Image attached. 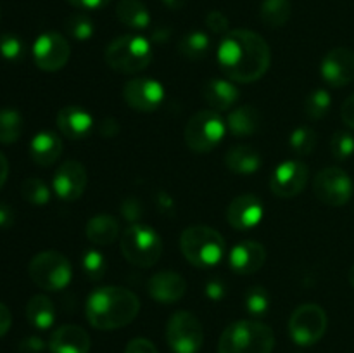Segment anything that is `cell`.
<instances>
[{"instance_id": "ee69618b", "label": "cell", "mask_w": 354, "mask_h": 353, "mask_svg": "<svg viewBox=\"0 0 354 353\" xmlns=\"http://www.w3.org/2000/svg\"><path fill=\"white\" fill-rule=\"evenodd\" d=\"M97 132L100 137L113 138L120 134V123L114 118H104L99 125H97Z\"/></svg>"}, {"instance_id": "484cf974", "label": "cell", "mask_w": 354, "mask_h": 353, "mask_svg": "<svg viewBox=\"0 0 354 353\" xmlns=\"http://www.w3.org/2000/svg\"><path fill=\"white\" fill-rule=\"evenodd\" d=\"M263 158L252 145H235L225 154V165L237 175H252L261 168Z\"/></svg>"}, {"instance_id": "f1b7e54d", "label": "cell", "mask_w": 354, "mask_h": 353, "mask_svg": "<svg viewBox=\"0 0 354 353\" xmlns=\"http://www.w3.org/2000/svg\"><path fill=\"white\" fill-rule=\"evenodd\" d=\"M292 3L290 0H263L259 17L268 28H280L290 19Z\"/></svg>"}, {"instance_id": "52a82bcc", "label": "cell", "mask_w": 354, "mask_h": 353, "mask_svg": "<svg viewBox=\"0 0 354 353\" xmlns=\"http://www.w3.org/2000/svg\"><path fill=\"white\" fill-rule=\"evenodd\" d=\"M227 134V121L218 111L203 109L189 118L185 125V144L194 152H211Z\"/></svg>"}, {"instance_id": "2e32d148", "label": "cell", "mask_w": 354, "mask_h": 353, "mask_svg": "<svg viewBox=\"0 0 354 353\" xmlns=\"http://www.w3.org/2000/svg\"><path fill=\"white\" fill-rule=\"evenodd\" d=\"M322 78L330 87H346L354 80V51L335 47L325 54L320 66Z\"/></svg>"}, {"instance_id": "30bf717a", "label": "cell", "mask_w": 354, "mask_h": 353, "mask_svg": "<svg viewBox=\"0 0 354 353\" xmlns=\"http://www.w3.org/2000/svg\"><path fill=\"white\" fill-rule=\"evenodd\" d=\"M327 314L317 303H304L289 318V334L299 346H311L324 338L327 331Z\"/></svg>"}, {"instance_id": "60d3db41", "label": "cell", "mask_w": 354, "mask_h": 353, "mask_svg": "<svg viewBox=\"0 0 354 353\" xmlns=\"http://www.w3.org/2000/svg\"><path fill=\"white\" fill-rule=\"evenodd\" d=\"M206 26L211 33L214 35H227L230 30V23H228V17L225 16L221 10H209L206 14Z\"/></svg>"}, {"instance_id": "c3c4849f", "label": "cell", "mask_w": 354, "mask_h": 353, "mask_svg": "<svg viewBox=\"0 0 354 353\" xmlns=\"http://www.w3.org/2000/svg\"><path fill=\"white\" fill-rule=\"evenodd\" d=\"M71 6L78 7V9H86V10H92V9H100V7L107 6L111 0H68Z\"/></svg>"}, {"instance_id": "5bb4252c", "label": "cell", "mask_w": 354, "mask_h": 353, "mask_svg": "<svg viewBox=\"0 0 354 353\" xmlns=\"http://www.w3.org/2000/svg\"><path fill=\"white\" fill-rule=\"evenodd\" d=\"M308 179H310L308 166L297 159H289V161H282L273 170L270 189L275 196L287 199V197H294L303 192Z\"/></svg>"}, {"instance_id": "7a4b0ae2", "label": "cell", "mask_w": 354, "mask_h": 353, "mask_svg": "<svg viewBox=\"0 0 354 353\" xmlns=\"http://www.w3.org/2000/svg\"><path fill=\"white\" fill-rule=\"evenodd\" d=\"M140 311V300L133 291L121 286H102L92 291L85 303L90 325L99 331H114L128 325Z\"/></svg>"}, {"instance_id": "9a60e30c", "label": "cell", "mask_w": 354, "mask_h": 353, "mask_svg": "<svg viewBox=\"0 0 354 353\" xmlns=\"http://www.w3.org/2000/svg\"><path fill=\"white\" fill-rule=\"evenodd\" d=\"M88 183L86 168L80 161L69 159L64 161L54 173L52 187L59 199L62 201H76L83 196Z\"/></svg>"}, {"instance_id": "d590c367", "label": "cell", "mask_w": 354, "mask_h": 353, "mask_svg": "<svg viewBox=\"0 0 354 353\" xmlns=\"http://www.w3.org/2000/svg\"><path fill=\"white\" fill-rule=\"evenodd\" d=\"M317 132L310 127H299L290 134L289 144L292 151L299 156H308L317 147Z\"/></svg>"}, {"instance_id": "f6af8a7d", "label": "cell", "mask_w": 354, "mask_h": 353, "mask_svg": "<svg viewBox=\"0 0 354 353\" xmlns=\"http://www.w3.org/2000/svg\"><path fill=\"white\" fill-rule=\"evenodd\" d=\"M45 350L44 339L38 336H30L19 343V353H41Z\"/></svg>"}, {"instance_id": "5b68a950", "label": "cell", "mask_w": 354, "mask_h": 353, "mask_svg": "<svg viewBox=\"0 0 354 353\" xmlns=\"http://www.w3.org/2000/svg\"><path fill=\"white\" fill-rule=\"evenodd\" d=\"M107 66L118 73L135 75L151 64L152 47L147 38L140 35H123L111 42L104 52Z\"/></svg>"}, {"instance_id": "db71d44e", "label": "cell", "mask_w": 354, "mask_h": 353, "mask_svg": "<svg viewBox=\"0 0 354 353\" xmlns=\"http://www.w3.org/2000/svg\"><path fill=\"white\" fill-rule=\"evenodd\" d=\"M161 2L165 3V6L168 7V9L180 10V9H183V6H185V3H187V0H161Z\"/></svg>"}, {"instance_id": "ffe728a7", "label": "cell", "mask_w": 354, "mask_h": 353, "mask_svg": "<svg viewBox=\"0 0 354 353\" xmlns=\"http://www.w3.org/2000/svg\"><path fill=\"white\" fill-rule=\"evenodd\" d=\"M57 128L71 141L88 137L95 128L93 116L82 106H64L57 113Z\"/></svg>"}, {"instance_id": "6da1fadb", "label": "cell", "mask_w": 354, "mask_h": 353, "mask_svg": "<svg viewBox=\"0 0 354 353\" xmlns=\"http://www.w3.org/2000/svg\"><path fill=\"white\" fill-rule=\"evenodd\" d=\"M221 71L234 83H252L265 76L272 62L270 45L251 30L228 31L218 45Z\"/></svg>"}, {"instance_id": "f907efd6", "label": "cell", "mask_w": 354, "mask_h": 353, "mask_svg": "<svg viewBox=\"0 0 354 353\" xmlns=\"http://www.w3.org/2000/svg\"><path fill=\"white\" fill-rule=\"evenodd\" d=\"M7 176H9V161H7L6 156L0 152V189H2L3 183L7 182Z\"/></svg>"}, {"instance_id": "d4e9b609", "label": "cell", "mask_w": 354, "mask_h": 353, "mask_svg": "<svg viewBox=\"0 0 354 353\" xmlns=\"http://www.w3.org/2000/svg\"><path fill=\"white\" fill-rule=\"evenodd\" d=\"M86 239L95 246H109L120 237V221L107 213L95 215L86 221Z\"/></svg>"}, {"instance_id": "e0dca14e", "label": "cell", "mask_w": 354, "mask_h": 353, "mask_svg": "<svg viewBox=\"0 0 354 353\" xmlns=\"http://www.w3.org/2000/svg\"><path fill=\"white\" fill-rule=\"evenodd\" d=\"M265 208L261 199L254 194H241L230 203L227 210V220L230 227L237 230H249L261 224Z\"/></svg>"}, {"instance_id": "8d00e7d4", "label": "cell", "mask_w": 354, "mask_h": 353, "mask_svg": "<svg viewBox=\"0 0 354 353\" xmlns=\"http://www.w3.org/2000/svg\"><path fill=\"white\" fill-rule=\"evenodd\" d=\"M244 307L252 317H263L270 310V294L263 286H252L245 293Z\"/></svg>"}, {"instance_id": "7402d4cb", "label": "cell", "mask_w": 354, "mask_h": 353, "mask_svg": "<svg viewBox=\"0 0 354 353\" xmlns=\"http://www.w3.org/2000/svg\"><path fill=\"white\" fill-rule=\"evenodd\" d=\"M62 138L50 130H41L31 138L30 158L38 166H52L62 154Z\"/></svg>"}, {"instance_id": "681fc988", "label": "cell", "mask_w": 354, "mask_h": 353, "mask_svg": "<svg viewBox=\"0 0 354 353\" xmlns=\"http://www.w3.org/2000/svg\"><path fill=\"white\" fill-rule=\"evenodd\" d=\"M14 224V211L9 204L0 203V228H7Z\"/></svg>"}, {"instance_id": "44dd1931", "label": "cell", "mask_w": 354, "mask_h": 353, "mask_svg": "<svg viewBox=\"0 0 354 353\" xmlns=\"http://www.w3.org/2000/svg\"><path fill=\"white\" fill-rule=\"evenodd\" d=\"M90 336L83 327L75 324L61 325L55 329L48 341L50 353H88L90 352Z\"/></svg>"}, {"instance_id": "7c38bea8", "label": "cell", "mask_w": 354, "mask_h": 353, "mask_svg": "<svg viewBox=\"0 0 354 353\" xmlns=\"http://www.w3.org/2000/svg\"><path fill=\"white\" fill-rule=\"evenodd\" d=\"M71 55V47L64 35L57 31H45L35 40L33 59L41 71L54 73L64 68Z\"/></svg>"}, {"instance_id": "f35d334b", "label": "cell", "mask_w": 354, "mask_h": 353, "mask_svg": "<svg viewBox=\"0 0 354 353\" xmlns=\"http://www.w3.org/2000/svg\"><path fill=\"white\" fill-rule=\"evenodd\" d=\"M24 44L17 35L3 33L0 35V55L7 61H17L23 57Z\"/></svg>"}, {"instance_id": "ab89813d", "label": "cell", "mask_w": 354, "mask_h": 353, "mask_svg": "<svg viewBox=\"0 0 354 353\" xmlns=\"http://www.w3.org/2000/svg\"><path fill=\"white\" fill-rule=\"evenodd\" d=\"M121 217L128 221L130 225L140 224V218L144 215V206H142L140 201L137 197H127V199L121 203Z\"/></svg>"}, {"instance_id": "d6a6232c", "label": "cell", "mask_w": 354, "mask_h": 353, "mask_svg": "<svg viewBox=\"0 0 354 353\" xmlns=\"http://www.w3.org/2000/svg\"><path fill=\"white\" fill-rule=\"evenodd\" d=\"M332 97L325 89H315L304 100V113L310 120H322L330 111Z\"/></svg>"}, {"instance_id": "f546056e", "label": "cell", "mask_w": 354, "mask_h": 353, "mask_svg": "<svg viewBox=\"0 0 354 353\" xmlns=\"http://www.w3.org/2000/svg\"><path fill=\"white\" fill-rule=\"evenodd\" d=\"M211 40L204 31H190V33L183 35L182 40L178 42V52L187 59L192 61H199V59L206 57L209 54Z\"/></svg>"}, {"instance_id": "8992f818", "label": "cell", "mask_w": 354, "mask_h": 353, "mask_svg": "<svg viewBox=\"0 0 354 353\" xmlns=\"http://www.w3.org/2000/svg\"><path fill=\"white\" fill-rule=\"evenodd\" d=\"M121 253L128 263L140 269L156 265L162 255L161 235L149 225H128L121 235Z\"/></svg>"}, {"instance_id": "11a10c76", "label": "cell", "mask_w": 354, "mask_h": 353, "mask_svg": "<svg viewBox=\"0 0 354 353\" xmlns=\"http://www.w3.org/2000/svg\"><path fill=\"white\" fill-rule=\"evenodd\" d=\"M348 279H349V284L354 287V265L349 269V273H348Z\"/></svg>"}, {"instance_id": "b9f144b4", "label": "cell", "mask_w": 354, "mask_h": 353, "mask_svg": "<svg viewBox=\"0 0 354 353\" xmlns=\"http://www.w3.org/2000/svg\"><path fill=\"white\" fill-rule=\"evenodd\" d=\"M204 293H206V296L211 301H221L225 298V294H227V286H225L223 280L209 279L206 287H204Z\"/></svg>"}, {"instance_id": "ac0fdd59", "label": "cell", "mask_w": 354, "mask_h": 353, "mask_svg": "<svg viewBox=\"0 0 354 353\" xmlns=\"http://www.w3.org/2000/svg\"><path fill=\"white\" fill-rule=\"evenodd\" d=\"M266 262V249L258 241H242L228 253V265L239 275L258 272Z\"/></svg>"}, {"instance_id": "836d02e7", "label": "cell", "mask_w": 354, "mask_h": 353, "mask_svg": "<svg viewBox=\"0 0 354 353\" xmlns=\"http://www.w3.org/2000/svg\"><path fill=\"white\" fill-rule=\"evenodd\" d=\"M64 30L66 33H68L71 38H75V40L85 42L92 38L93 31H95V26H93V21L90 19L86 14L75 12L71 14V16L66 17Z\"/></svg>"}, {"instance_id": "bcb514c9", "label": "cell", "mask_w": 354, "mask_h": 353, "mask_svg": "<svg viewBox=\"0 0 354 353\" xmlns=\"http://www.w3.org/2000/svg\"><path fill=\"white\" fill-rule=\"evenodd\" d=\"M341 118L342 121H344L346 127L354 130V93H351V96L344 100V104H342Z\"/></svg>"}, {"instance_id": "603a6c76", "label": "cell", "mask_w": 354, "mask_h": 353, "mask_svg": "<svg viewBox=\"0 0 354 353\" xmlns=\"http://www.w3.org/2000/svg\"><path fill=\"white\" fill-rule=\"evenodd\" d=\"M204 99L213 111H227L239 100V89L234 82L223 78H211L204 85Z\"/></svg>"}, {"instance_id": "4316f807", "label": "cell", "mask_w": 354, "mask_h": 353, "mask_svg": "<svg viewBox=\"0 0 354 353\" xmlns=\"http://www.w3.org/2000/svg\"><path fill=\"white\" fill-rule=\"evenodd\" d=\"M26 318L35 329L47 331L55 322V307L45 294H35L26 305Z\"/></svg>"}, {"instance_id": "4fadbf2b", "label": "cell", "mask_w": 354, "mask_h": 353, "mask_svg": "<svg viewBox=\"0 0 354 353\" xmlns=\"http://www.w3.org/2000/svg\"><path fill=\"white\" fill-rule=\"evenodd\" d=\"M166 90L154 78H133L124 83L123 99L131 109L140 113H151L162 104Z\"/></svg>"}, {"instance_id": "f5cc1de1", "label": "cell", "mask_w": 354, "mask_h": 353, "mask_svg": "<svg viewBox=\"0 0 354 353\" xmlns=\"http://www.w3.org/2000/svg\"><path fill=\"white\" fill-rule=\"evenodd\" d=\"M158 204H159V208H165V213H166V210H171L173 211V201L169 199V196L166 192H159L158 194Z\"/></svg>"}, {"instance_id": "3957f363", "label": "cell", "mask_w": 354, "mask_h": 353, "mask_svg": "<svg viewBox=\"0 0 354 353\" xmlns=\"http://www.w3.org/2000/svg\"><path fill=\"white\" fill-rule=\"evenodd\" d=\"M275 336L259 320H237L228 325L218 341V353H272Z\"/></svg>"}, {"instance_id": "d6986e66", "label": "cell", "mask_w": 354, "mask_h": 353, "mask_svg": "<svg viewBox=\"0 0 354 353\" xmlns=\"http://www.w3.org/2000/svg\"><path fill=\"white\" fill-rule=\"evenodd\" d=\"M187 282L178 272L161 270L154 273L147 282V293L158 303H176L185 296Z\"/></svg>"}, {"instance_id": "816d5d0a", "label": "cell", "mask_w": 354, "mask_h": 353, "mask_svg": "<svg viewBox=\"0 0 354 353\" xmlns=\"http://www.w3.org/2000/svg\"><path fill=\"white\" fill-rule=\"evenodd\" d=\"M169 35H171V30L169 28H158L152 33V42H158V44H162V42H168Z\"/></svg>"}, {"instance_id": "e575fe53", "label": "cell", "mask_w": 354, "mask_h": 353, "mask_svg": "<svg viewBox=\"0 0 354 353\" xmlns=\"http://www.w3.org/2000/svg\"><path fill=\"white\" fill-rule=\"evenodd\" d=\"M82 269L90 280L104 279L107 272L106 256L95 248H90L82 256Z\"/></svg>"}, {"instance_id": "74e56055", "label": "cell", "mask_w": 354, "mask_h": 353, "mask_svg": "<svg viewBox=\"0 0 354 353\" xmlns=\"http://www.w3.org/2000/svg\"><path fill=\"white\" fill-rule=\"evenodd\" d=\"M330 151L337 161L351 158L354 154V135L349 132H335L330 141Z\"/></svg>"}, {"instance_id": "277c9868", "label": "cell", "mask_w": 354, "mask_h": 353, "mask_svg": "<svg viewBox=\"0 0 354 353\" xmlns=\"http://www.w3.org/2000/svg\"><path fill=\"white\" fill-rule=\"evenodd\" d=\"M180 249L189 263L199 269H211L223 260L225 239L214 228L192 225L180 235Z\"/></svg>"}, {"instance_id": "7dc6e473", "label": "cell", "mask_w": 354, "mask_h": 353, "mask_svg": "<svg viewBox=\"0 0 354 353\" xmlns=\"http://www.w3.org/2000/svg\"><path fill=\"white\" fill-rule=\"evenodd\" d=\"M10 324H12V315L10 310L3 303H0V338L9 332Z\"/></svg>"}, {"instance_id": "7bdbcfd3", "label": "cell", "mask_w": 354, "mask_h": 353, "mask_svg": "<svg viewBox=\"0 0 354 353\" xmlns=\"http://www.w3.org/2000/svg\"><path fill=\"white\" fill-rule=\"evenodd\" d=\"M124 353H159L152 341L145 338H135L124 348Z\"/></svg>"}, {"instance_id": "9c48e42d", "label": "cell", "mask_w": 354, "mask_h": 353, "mask_svg": "<svg viewBox=\"0 0 354 353\" xmlns=\"http://www.w3.org/2000/svg\"><path fill=\"white\" fill-rule=\"evenodd\" d=\"M166 341L173 353H197L204 343L203 324L192 311H175L166 325Z\"/></svg>"}, {"instance_id": "8fae6325", "label": "cell", "mask_w": 354, "mask_h": 353, "mask_svg": "<svg viewBox=\"0 0 354 353\" xmlns=\"http://www.w3.org/2000/svg\"><path fill=\"white\" fill-rule=\"evenodd\" d=\"M315 196L327 206H344L349 203L354 192L351 176L337 166H328L317 173L313 180Z\"/></svg>"}, {"instance_id": "ba28073f", "label": "cell", "mask_w": 354, "mask_h": 353, "mask_svg": "<svg viewBox=\"0 0 354 353\" xmlns=\"http://www.w3.org/2000/svg\"><path fill=\"white\" fill-rule=\"evenodd\" d=\"M28 273L45 291H62L73 279L71 262L59 251H41L31 258Z\"/></svg>"}, {"instance_id": "4dcf8cb0", "label": "cell", "mask_w": 354, "mask_h": 353, "mask_svg": "<svg viewBox=\"0 0 354 353\" xmlns=\"http://www.w3.org/2000/svg\"><path fill=\"white\" fill-rule=\"evenodd\" d=\"M24 121L19 111L12 107L0 109V144H14L23 134Z\"/></svg>"}, {"instance_id": "cb8c5ba5", "label": "cell", "mask_w": 354, "mask_h": 353, "mask_svg": "<svg viewBox=\"0 0 354 353\" xmlns=\"http://www.w3.org/2000/svg\"><path fill=\"white\" fill-rule=\"evenodd\" d=\"M225 121H227V130L234 137L244 138L251 137L259 130L261 116H259V111L254 106L244 104V106H239L234 111H230Z\"/></svg>"}, {"instance_id": "83f0119b", "label": "cell", "mask_w": 354, "mask_h": 353, "mask_svg": "<svg viewBox=\"0 0 354 353\" xmlns=\"http://www.w3.org/2000/svg\"><path fill=\"white\" fill-rule=\"evenodd\" d=\"M116 17L131 30H145L151 24V14L140 0H120L116 6Z\"/></svg>"}, {"instance_id": "1f68e13d", "label": "cell", "mask_w": 354, "mask_h": 353, "mask_svg": "<svg viewBox=\"0 0 354 353\" xmlns=\"http://www.w3.org/2000/svg\"><path fill=\"white\" fill-rule=\"evenodd\" d=\"M21 196L33 206H45L50 201V189L47 183L37 176H28L21 183Z\"/></svg>"}]
</instances>
